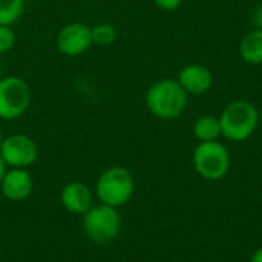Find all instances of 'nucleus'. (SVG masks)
Returning <instances> with one entry per match:
<instances>
[{"instance_id":"nucleus-15","label":"nucleus","mask_w":262,"mask_h":262,"mask_svg":"<svg viewBox=\"0 0 262 262\" xmlns=\"http://www.w3.org/2000/svg\"><path fill=\"white\" fill-rule=\"evenodd\" d=\"M91 31L92 43L97 46H111L118 37V31L112 23H98L95 26H91Z\"/></svg>"},{"instance_id":"nucleus-22","label":"nucleus","mask_w":262,"mask_h":262,"mask_svg":"<svg viewBox=\"0 0 262 262\" xmlns=\"http://www.w3.org/2000/svg\"><path fill=\"white\" fill-rule=\"evenodd\" d=\"M2 72H3V64H2V60H0V78H2Z\"/></svg>"},{"instance_id":"nucleus-19","label":"nucleus","mask_w":262,"mask_h":262,"mask_svg":"<svg viewBox=\"0 0 262 262\" xmlns=\"http://www.w3.org/2000/svg\"><path fill=\"white\" fill-rule=\"evenodd\" d=\"M250 262H262V249H258V250L252 255Z\"/></svg>"},{"instance_id":"nucleus-4","label":"nucleus","mask_w":262,"mask_h":262,"mask_svg":"<svg viewBox=\"0 0 262 262\" xmlns=\"http://www.w3.org/2000/svg\"><path fill=\"white\" fill-rule=\"evenodd\" d=\"M83 232L95 244H107L114 241L121 229V218L115 207L98 204L92 206L83 215Z\"/></svg>"},{"instance_id":"nucleus-2","label":"nucleus","mask_w":262,"mask_h":262,"mask_svg":"<svg viewBox=\"0 0 262 262\" xmlns=\"http://www.w3.org/2000/svg\"><path fill=\"white\" fill-rule=\"evenodd\" d=\"M95 192L101 204L118 209L130 201L135 192V180L127 169L112 166L98 177Z\"/></svg>"},{"instance_id":"nucleus-16","label":"nucleus","mask_w":262,"mask_h":262,"mask_svg":"<svg viewBox=\"0 0 262 262\" xmlns=\"http://www.w3.org/2000/svg\"><path fill=\"white\" fill-rule=\"evenodd\" d=\"M15 45V32L12 26L0 25V55L9 52Z\"/></svg>"},{"instance_id":"nucleus-6","label":"nucleus","mask_w":262,"mask_h":262,"mask_svg":"<svg viewBox=\"0 0 262 262\" xmlns=\"http://www.w3.org/2000/svg\"><path fill=\"white\" fill-rule=\"evenodd\" d=\"M193 166L203 178L209 181L221 180L230 167L229 150L218 141L200 143L193 152Z\"/></svg>"},{"instance_id":"nucleus-1","label":"nucleus","mask_w":262,"mask_h":262,"mask_svg":"<svg viewBox=\"0 0 262 262\" xmlns=\"http://www.w3.org/2000/svg\"><path fill=\"white\" fill-rule=\"evenodd\" d=\"M146 106L152 115L161 120H173L184 112L187 92L181 88L178 80L164 78L147 89Z\"/></svg>"},{"instance_id":"nucleus-14","label":"nucleus","mask_w":262,"mask_h":262,"mask_svg":"<svg viewBox=\"0 0 262 262\" xmlns=\"http://www.w3.org/2000/svg\"><path fill=\"white\" fill-rule=\"evenodd\" d=\"M26 0H0V25L12 26L25 12Z\"/></svg>"},{"instance_id":"nucleus-12","label":"nucleus","mask_w":262,"mask_h":262,"mask_svg":"<svg viewBox=\"0 0 262 262\" xmlns=\"http://www.w3.org/2000/svg\"><path fill=\"white\" fill-rule=\"evenodd\" d=\"M239 54L249 64H262V29H253L243 38Z\"/></svg>"},{"instance_id":"nucleus-18","label":"nucleus","mask_w":262,"mask_h":262,"mask_svg":"<svg viewBox=\"0 0 262 262\" xmlns=\"http://www.w3.org/2000/svg\"><path fill=\"white\" fill-rule=\"evenodd\" d=\"M255 21H256L258 28L262 29V6L261 8H258V9H256V12H255Z\"/></svg>"},{"instance_id":"nucleus-3","label":"nucleus","mask_w":262,"mask_h":262,"mask_svg":"<svg viewBox=\"0 0 262 262\" xmlns=\"http://www.w3.org/2000/svg\"><path fill=\"white\" fill-rule=\"evenodd\" d=\"M259 123L256 107L246 100L230 103L220 117L221 134L230 141H244L253 135Z\"/></svg>"},{"instance_id":"nucleus-13","label":"nucleus","mask_w":262,"mask_h":262,"mask_svg":"<svg viewBox=\"0 0 262 262\" xmlns=\"http://www.w3.org/2000/svg\"><path fill=\"white\" fill-rule=\"evenodd\" d=\"M193 134L201 143H204V141H216L218 137L223 135L221 134L220 118L212 117V115L200 117L193 124Z\"/></svg>"},{"instance_id":"nucleus-11","label":"nucleus","mask_w":262,"mask_h":262,"mask_svg":"<svg viewBox=\"0 0 262 262\" xmlns=\"http://www.w3.org/2000/svg\"><path fill=\"white\" fill-rule=\"evenodd\" d=\"M60 201L68 212L74 215H84L92 207V193L86 184L72 181L61 189Z\"/></svg>"},{"instance_id":"nucleus-7","label":"nucleus","mask_w":262,"mask_h":262,"mask_svg":"<svg viewBox=\"0 0 262 262\" xmlns=\"http://www.w3.org/2000/svg\"><path fill=\"white\" fill-rule=\"evenodd\" d=\"M0 157L11 169H28L38 158V147L31 137L25 134H14L3 140Z\"/></svg>"},{"instance_id":"nucleus-21","label":"nucleus","mask_w":262,"mask_h":262,"mask_svg":"<svg viewBox=\"0 0 262 262\" xmlns=\"http://www.w3.org/2000/svg\"><path fill=\"white\" fill-rule=\"evenodd\" d=\"M3 140H5V137H3V132H2V129H0V147H2V143H3Z\"/></svg>"},{"instance_id":"nucleus-8","label":"nucleus","mask_w":262,"mask_h":262,"mask_svg":"<svg viewBox=\"0 0 262 262\" xmlns=\"http://www.w3.org/2000/svg\"><path fill=\"white\" fill-rule=\"evenodd\" d=\"M91 26L83 21H72L64 25L55 38L57 51L66 57H78L89 51L92 46Z\"/></svg>"},{"instance_id":"nucleus-9","label":"nucleus","mask_w":262,"mask_h":262,"mask_svg":"<svg viewBox=\"0 0 262 262\" xmlns=\"http://www.w3.org/2000/svg\"><path fill=\"white\" fill-rule=\"evenodd\" d=\"M0 189L6 200L18 203L32 193L34 181L28 169H9L0 183Z\"/></svg>"},{"instance_id":"nucleus-20","label":"nucleus","mask_w":262,"mask_h":262,"mask_svg":"<svg viewBox=\"0 0 262 262\" xmlns=\"http://www.w3.org/2000/svg\"><path fill=\"white\" fill-rule=\"evenodd\" d=\"M6 164H5V161H3V158L0 157V183H2V180H3V177H5V173H6Z\"/></svg>"},{"instance_id":"nucleus-5","label":"nucleus","mask_w":262,"mask_h":262,"mask_svg":"<svg viewBox=\"0 0 262 262\" xmlns=\"http://www.w3.org/2000/svg\"><path fill=\"white\" fill-rule=\"evenodd\" d=\"M32 94L29 84L17 77H2L0 78V118L11 121L25 115L31 106Z\"/></svg>"},{"instance_id":"nucleus-10","label":"nucleus","mask_w":262,"mask_h":262,"mask_svg":"<svg viewBox=\"0 0 262 262\" xmlns=\"http://www.w3.org/2000/svg\"><path fill=\"white\" fill-rule=\"evenodd\" d=\"M178 83L187 94H206L213 84L212 72L203 64H189L178 74Z\"/></svg>"},{"instance_id":"nucleus-17","label":"nucleus","mask_w":262,"mask_h":262,"mask_svg":"<svg viewBox=\"0 0 262 262\" xmlns=\"http://www.w3.org/2000/svg\"><path fill=\"white\" fill-rule=\"evenodd\" d=\"M155 5L163 11H175L180 8L183 0H154Z\"/></svg>"}]
</instances>
